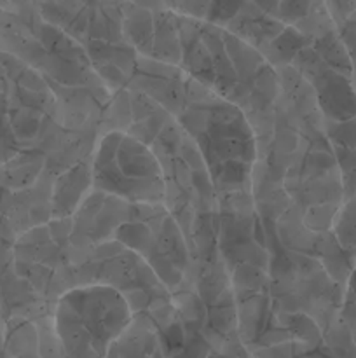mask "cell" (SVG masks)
Here are the masks:
<instances>
[{"label": "cell", "mask_w": 356, "mask_h": 358, "mask_svg": "<svg viewBox=\"0 0 356 358\" xmlns=\"http://www.w3.org/2000/svg\"><path fill=\"white\" fill-rule=\"evenodd\" d=\"M177 122L198 147L216 198L246 192L257 163V135L246 112L191 79Z\"/></svg>", "instance_id": "cell-1"}, {"label": "cell", "mask_w": 356, "mask_h": 358, "mask_svg": "<svg viewBox=\"0 0 356 358\" xmlns=\"http://www.w3.org/2000/svg\"><path fill=\"white\" fill-rule=\"evenodd\" d=\"M131 322L133 311L124 296L103 283L72 287L52 311L63 358H107Z\"/></svg>", "instance_id": "cell-2"}, {"label": "cell", "mask_w": 356, "mask_h": 358, "mask_svg": "<svg viewBox=\"0 0 356 358\" xmlns=\"http://www.w3.org/2000/svg\"><path fill=\"white\" fill-rule=\"evenodd\" d=\"M93 189L131 205H164L163 164L149 143L121 129L101 136L91 161Z\"/></svg>", "instance_id": "cell-3"}, {"label": "cell", "mask_w": 356, "mask_h": 358, "mask_svg": "<svg viewBox=\"0 0 356 358\" xmlns=\"http://www.w3.org/2000/svg\"><path fill=\"white\" fill-rule=\"evenodd\" d=\"M115 240L140 255L170 292L180 289L191 269V252L181 226L166 205H131Z\"/></svg>", "instance_id": "cell-4"}, {"label": "cell", "mask_w": 356, "mask_h": 358, "mask_svg": "<svg viewBox=\"0 0 356 358\" xmlns=\"http://www.w3.org/2000/svg\"><path fill=\"white\" fill-rule=\"evenodd\" d=\"M325 121L341 122L356 115V86L353 77L323 69L309 80Z\"/></svg>", "instance_id": "cell-5"}, {"label": "cell", "mask_w": 356, "mask_h": 358, "mask_svg": "<svg viewBox=\"0 0 356 358\" xmlns=\"http://www.w3.org/2000/svg\"><path fill=\"white\" fill-rule=\"evenodd\" d=\"M107 358H168L156 325L145 315H135L129 327L108 350Z\"/></svg>", "instance_id": "cell-6"}, {"label": "cell", "mask_w": 356, "mask_h": 358, "mask_svg": "<svg viewBox=\"0 0 356 358\" xmlns=\"http://www.w3.org/2000/svg\"><path fill=\"white\" fill-rule=\"evenodd\" d=\"M89 189H93L91 163L79 161L66 168L52 184V217L66 219L73 215Z\"/></svg>", "instance_id": "cell-7"}, {"label": "cell", "mask_w": 356, "mask_h": 358, "mask_svg": "<svg viewBox=\"0 0 356 358\" xmlns=\"http://www.w3.org/2000/svg\"><path fill=\"white\" fill-rule=\"evenodd\" d=\"M342 250L353 262L356 261V199H344L339 206L330 227Z\"/></svg>", "instance_id": "cell-8"}, {"label": "cell", "mask_w": 356, "mask_h": 358, "mask_svg": "<svg viewBox=\"0 0 356 358\" xmlns=\"http://www.w3.org/2000/svg\"><path fill=\"white\" fill-rule=\"evenodd\" d=\"M325 135L332 147L356 150V115L341 122L325 121Z\"/></svg>", "instance_id": "cell-9"}, {"label": "cell", "mask_w": 356, "mask_h": 358, "mask_svg": "<svg viewBox=\"0 0 356 358\" xmlns=\"http://www.w3.org/2000/svg\"><path fill=\"white\" fill-rule=\"evenodd\" d=\"M314 0H279L278 10H276V20L281 21L283 24L295 27L307 13Z\"/></svg>", "instance_id": "cell-10"}, {"label": "cell", "mask_w": 356, "mask_h": 358, "mask_svg": "<svg viewBox=\"0 0 356 358\" xmlns=\"http://www.w3.org/2000/svg\"><path fill=\"white\" fill-rule=\"evenodd\" d=\"M353 339H355V345H356V336H353Z\"/></svg>", "instance_id": "cell-11"}]
</instances>
